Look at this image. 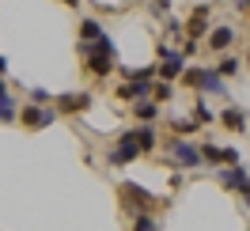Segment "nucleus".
Here are the masks:
<instances>
[{
    "mask_svg": "<svg viewBox=\"0 0 250 231\" xmlns=\"http://www.w3.org/2000/svg\"><path fill=\"white\" fill-rule=\"evenodd\" d=\"M122 201H125V205H137L133 216H137V212H148V209H156V205H159L148 189H141V182H122Z\"/></svg>",
    "mask_w": 250,
    "mask_h": 231,
    "instance_id": "nucleus-3",
    "label": "nucleus"
},
{
    "mask_svg": "<svg viewBox=\"0 0 250 231\" xmlns=\"http://www.w3.org/2000/svg\"><path fill=\"white\" fill-rule=\"evenodd\" d=\"M152 12H156L159 19H167V12H171V0H152Z\"/></svg>",
    "mask_w": 250,
    "mask_h": 231,
    "instance_id": "nucleus-26",
    "label": "nucleus"
},
{
    "mask_svg": "<svg viewBox=\"0 0 250 231\" xmlns=\"http://www.w3.org/2000/svg\"><path fill=\"white\" fill-rule=\"evenodd\" d=\"M19 122L27 129H46V125L57 122V110H46V106H23L19 110Z\"/></svg>",
    "mask_w": 250,
    "mask_h": 231,
    "instance_id": "nucleus-5",
    "label": "nucleus"
},
{
    "mask_svg": "<svg viewBox=\"0 0 250 231\" xmlns=\"http://www.w3.org/2000/svg\"><path fill=\"white\" fill-rule=\"evenodd\" d=\"M216 178H220V186H224V189H239V193H243V186L250 182V174H247L243 167H228V170H220Z\"/></svg>",
    "mask_w": 250,
    "mask_h": 231,
    "instance_id": "nucleus-9",
    "label": "nucleus"
},
{
    "mask_svg": "<svg viewBox=\"0 0 250 231\" xmlns=\"http://www.w3.org/2000/svg\"><path fill=\"white\" fill-rule=\"evenodd\" d=\"M167 99H174V91H171V84H152V103H167Z\"/></svg>",
    "mask_w": 250,
    "mask_h": 231,
    "instance_id": "nucleus-21",
    "label": "nucleus"
},
{
    "mask_svg": "<svg viewBox=\"0 0 250 231\" xmlns=\"http://www.w3.org/2000/svg\"><path fill=\"white\" fill-rule=\"evenodd\" d=\"M171 155H174V163H182V167H201V152H197L189 140H174Z\"/></svg>",
    "mask_w": 250,
    "mask_h": 231,
    "instance_id": "nucleus-7",
    "label": "nucleus"
},
{
    "mask_svg": "<svg viewBox=\"0 0 250 231\" xmlns=\"http://www.w3.org/2000/svg\"><path fill=\"white\" fill-rule=\"evenodd\" d=\"M220 125H228L231 133H247V114L239 106H228L224 114H220Z\"/></svg>",
    "mask_w": 250,
    "mask_h": 231,
    "instance_id": "nucleus-13",
    "label": "nucleus"
},
{
    "mask_svg": "<svg viewBox=\"0 0 250 231\" xmlns=\"http://www.w3.org/2000/svg\"><path fill=\"white\" fill-rule=\"evenodd\" d=\"M133 114H137L141 122H156V118H159V103H152V99H141V103L133 106Z\"/></svg>",
    "mask_w": 250,
    "mask_h": 231,
    "instance_id": "nucleus-17",
    "label": "nucleus"
},
{
    "mask_svg": "<svg viewBox=\"0 0 250 231\" xmlns=\"http://www.w3.org/2000/svg\"><path fill=\"white\" fill-rule=\"evenodd\" d=\"M247 68H250V53H247Z\"/></svg>",
    "mask_w": 250,
    "mask_h": 231,
    "instance_id": "nucleus-30",
    "label": "nucleus"
},
{
    "mask_svg": "<svg viewBox=\"0 0 250 231\" xmlns=\"http://www.w3.org/2000/svg\"><path fill=\"white\" fill-rule=\"evenodd\" d=\"M64 8H76V4H83V0H61Z\"/></svg>",
    "mask_w": 250,
    "mask_h": 231,
    "instance_id": "nucleus-28",
    "label": "nucleus"
},
{
    "mask_svg": "<svg viewBox=\"0 0 250 231\" xmlns=\"http://www.w3.org/2000/svg\"><path fill=\"white\" fill-rule=\"evenodd\" d=\"M159 57H163V64H156V76L163 80V84H171V80H178L186 72V57L174 53L171 46H159Z\"/></svg>",
    "mask_w": 250,
    "mask_h": 231,
    "instance_id": "nucleus-1",
    "label": "nucleus"
},
{
    "mask_svg": "<svg viewBox=\"0 0 250 231\" xmlns=\"http://www.w3.org/2000/svg\"><path fill=\"white\" fill-rule=\"evenodd\" d=\"M197 152H201V163H212V167H216L224 148H216V144H205V148H197Z\"/></svg>",
    "mask_w": 250,
    "mask_h": 231,
    "instance_id": "nucleus-22",
    "label": "nucleus"
},
{
    "mask_svg": "<svg viewBox=\"0 0 250 231\" xmlns=\"http://www.w3.org/2000/svg\"><path fill=\"white\" fill-rule=\"evenodd\" d=\"M220 163H228V167H239V152H235V148H224V152H220Z\"/></svg>",
    "mask_w": 250,
    "mask_h": 231,
    "instance_id": "nucleus-25",
    "label": "nucleus"
},
{
    "mask_svg": "<svg viewBox=\"0 0 250 231\" xmlns=\"http://www.w3.org/2000/svg\"><path fill=\"white\" fill-rule=\"evenodd\" d=\"M118 95H122L125 103H141L144 95H152V84H148V80H133V84H122Z\"/></svg>",
    "mask_w": 250,
    "mask_h": 231,
    "instance_id": "nucleus-11",
    "label": "nucleus"
},
{
    "mask_svg": "<svg viewBox=\"0 0 250 231\" xmlns=\"http://www.w3.org/2000/svg\"><path fill=\"white\" fill-rule=\"evenodd\" d=\"M0 99H8V87H4V80H0Z\"/></svg>",
    "mask_w": 250,
    "mask_h": 231,
    "instance_id": "nucleus-29",
    "label": "nucleus"
},
{
    "mask_svg": "<svg viewBox=\"0 0 250 231\" xmlns=\"http://www.w3.org/2000/svg\"><path fill=\"white\" fill-rule=\"evenodd\" d=\"M133 140H137L141 155L156 152V129H152V125H141V129H133Z\"/></svg>",
    "mask_w": 250,
    "mask_h": 231,
    "instance_id": "nucleus-14",
    "label": "nucleus"
},
{
    "mask_svg": "<svg viewBox=\"0 0 250 231\" xmlns=\"http://www.w3.org/2000/svg\"><path fill=\"white\" fill-rule=\"evenodd\" d=\"M80 38L91 46V42H103L106 31H103V23H99V19H83V23H80Z\"/></svg>",
    "mask_w": 250,
    "mask_h": 231,
    "instance_id": "nucleus-15",
    "label": "nucleus"
},
{
    "mask_svg": "<svg viewBox=\"0 0 250 231\" xmlns=\"http://www.w3.org/2000/svg\"><path fill=\"white\" fill-rule=\"evenodd\" d=\"M19 118V106H16V99L8 95V99H0V122H16Z\"/></svg>",
    "mask_w": 250,
    "mask_h": 231,
    "instance_id": "nucleus-19",
    "label": "nucleus"
},
{
    "mask_svg": "<svg viewBox=\"0 0 250 231\" xmlns=\"http://www.w3.org/2000/svg\"><path fill=\"white\" fill-rule=\"evenodd\" d=\"M133 159H141V148H137V140H133V129H125L122 137H118V148L110 152V167H125V163H133Z\"/></svg>",
    "mask_w": 250,
    "mask_h": 231,
    "instance_id": "nucleus-4",
    "label": "nucleus"
},
{
    "mask_svg": "<svg viewBox=\"0 0 250 231\" xmlns=\"http://www.w3.org/2000/svg\"><path fill=\"white\" fill-rule=\"evenodd\" d=\"M8 76V57H0V80Z\"/></svg>",
    "mask_w": 250,
    "mask_h": 231,
    "instance_id": "nucleus-27",
    "label": "nucleus"
},
{
    "mask_svg": "<svg viewBox=\"0 0 250 231\" xmlns=\"http://www.w3.org/2000/svg\"><path fill=\"white\" fill-rule=\"evenodd\" d=\"M201 34H208V4H197V8H193V16L186 19V34H182V38H186V42H197Z\"/></svg>",
    "mask_w": 250,
    "mask_h": 231,
    "instance_id": "nucleus-6",
    "label": "nucleus"
},
{
    "mask_svg": "<svg viewBox=\"0 0 250 231\" xmlns=\"http://www.w3.org/2000/svg\"><path fill=\"white\" fill-rule=\"evenodd\" d=\"M193 122H197V129H201V125H208V122H216V114L205 106V99H197V106H193Z\"/></svg>",
    "mask_w": 250,
    "mask_h": 231,
    "instance_id": "nucleus-18",
    "label": "nucleus"
},
{
    "mask_svg": "<svg viewBox=\"0 0 250 231\" xmlns=\"http://www.w3.org/2000/svg\"><path fill=\"white\" fill-rule=\"evenodd\" d=\"M91 106V95H83V91H72V95H61L57 99V110L61 114H80V110H87Z\"/></svg>",
    "mask_w": 250,
    "mask_h": 231,
    "instance_id": "nucleus-8",
    "label": "nucleus"
},
{
    "mask_svg": "<svg viewBox=\"0 0 250 231\" xmlns=\"http://www.w3.org/2000/svg\"><path fill=\"white\" fill-rule=\"evenodd\" d=\"M83 57H87V72H91L95 80H103V76L114 72V57H118V53H106V49H99V46L91 49L83 42Z\"/></svg>",
    "mask_w": 250,
    "mask_h": 231,
    "instance_id": "nucleus-2",
    "label": "nucleus"
},
{
    "mask_svg": "<svg viewBox=\"0 0 250 231\" xmlns=\"http://www.w3.org/2000/svg\"><path fill=\"white\" fill-rule=\"evenodd\" d=\"M197 91H208V95H228V84L212 72V68H201V76H197Z\"/></svg>",
    "mask_w": 250,
    "mask_h": 231,
    "instance_id": "nucleus-10",
    "label": "nucleus"
},
{
    "mask_svg": "<svg viewBox=\"0 0 250 231\" xmlns=\"http://www.w3.org/2000/svg\"><path fill=\"white\" fill-rule=\"evenodd\" d=\"M49 99H53V95H49L46 87H34V91H31V106H46Z\"/></svg>",
    "mask_w": 250,
    "mask_h": 231,
    "instance_id": "nucleus-24",
    "label": "nucleus"
},
{
    "mask_svg": "<svg viewBox=\"0 0 250 231\" xmlns=\"http://www.w3.org/2000/svg\"><path fill=\"white\" fill-rule=\"evenodd\" d=\"M231 42H235V31H231V27H212V31H208V49H216V53H224Z\"/></svg>",
    "mask_w": 250,
    "mask_h": 231,
    "instance_id": "nucleus-12",
    "label": "nucleus"
},
{
    "mask_svg": "<svg viewBox=\"0 0 250 231\" xmlns=\"http://www.w3.org/2000/svg\"><path fill=\"white\" fill-rule=\"evenodd\" d=\"M133 220H137V231H156V216L152 212H137Z\"/></svg>",
    "mask_w": 250,
    "mask_h": 231,
    "instance_id": "nucleus-23",
    "label": "nucleus"
},
{
    "mask_svg": "<svg viewBox=\"0 0 250 231\" xmlns=\"http://www.w3.org/2000/svg\"><path fill=\"white\" fill-rule=\"evenodd\" d=\"M239 68H243V61H239V57H220V64L212 68V72H216L220 80H228V76H239Z\"/></svg>",
    "mask_w": 250,
    "mask_h": 231,
    "instance_id": "nucleus-16",
    "label": "nucleus"
},
{
    "mask_svg": "<svg viewBox=\"0 0 250 231\" xmlns=\"http://www.w3.org/2000/svg\"><path fill=\"white\" fill-rule=\"evenodd\" d=\"M174 133H178V140L182 137H189V133H197V122H193V118H174Z\"/></svg>",
    "mask_w": 250,
    "mask_h": 231,
    "instance_id": "nucleus-20",
    "label": "nucleus"
}]
</instances>
